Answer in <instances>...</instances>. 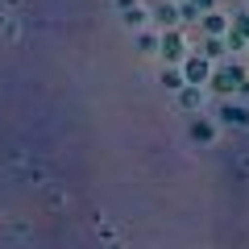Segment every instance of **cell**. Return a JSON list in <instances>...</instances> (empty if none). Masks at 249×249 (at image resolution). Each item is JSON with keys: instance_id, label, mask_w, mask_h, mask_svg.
<instances>
[{"instance_id": "1", "label": "cell", "mask_w": 249, "mask_h": 249, "mask_svg": "<svg viewBox=\"0 0 249 249\" xmlns=\"http://www.w3.org/2000/svg\"><path fill=\"white\" fill-rule=\"evenodd\" d=\"M204 75H208V62L204 58H191V62H187V79H204Z\"/></svg>"}, {"instance_id": "2", "label": "cell", "mask_w": 249, "mask_h": 249, "mask_svg": "<svg viewBox=\"0 0 249 249\" xmlns=\"http://www.w3.org/2000/svg\"><path fill=\"white\" fill-rule=\"evenodd\" d=\"M191 133H196V142H212V124H204V121H199L196 129H191Z\"/></svg>"}]
</instances>
